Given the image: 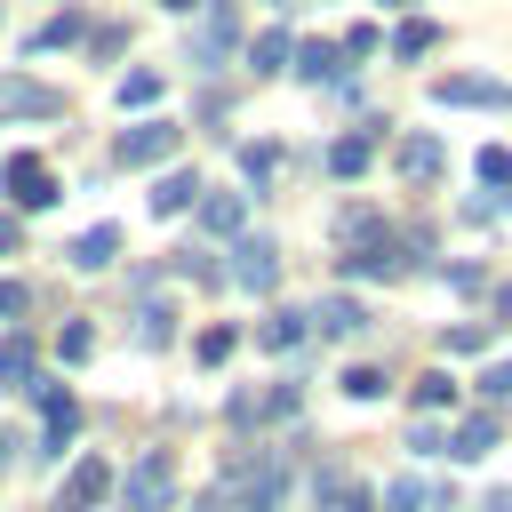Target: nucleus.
<instances>
[{
	"label": "nucleus",
	"instance_id": "1",
	"mask_svg": "<svg viewBox=\"0 0 512 512\" xmlns=\"http://www.w3.org/2000/svg\"><path fill=\"white\" fill-rule=\"evenodd\" d=\"M224 488H232V512H280L288 504V456H232Z\"/></svg>",
	"mask_w": 512,
	"mask_h": 512
},
{
	"label": "nucleus",
	"instance_id": "2",
	"mask_svg": "<svg viewBox=\"0 0 512 512\" xmlns=\"http://www.w3.org/2000/svg\"><path fill=\"white\" fill-rule=\"evenodd\" d=\"M112 488H120V512H168L176 504V456L168 448H144Z\"/></svg>",
	"mask_w": 512,
	"mask_h": 512
},
{
	"label": "nucleus",
	"instance_id": "3",
	"mask_svg": "<svg viewBox=\"0 0 512 512\" xmlns=\"http://www.w3.org/2000/svg\"><path fill=\"white\" fill-rule=\"evenodd\" d=\"M232 48H240V8H232V0H200V24H192V64H200V72H216Z\"/></svg>",
	"mask_w": 512,
	"mask_h": 512
},
{
	"label": "nucleus",
	"instance_id": "4",
	"mask_svg": "<svg viewBox=\"0 0 512 512\" xmlns=\"http://www.w3.org/2000/svg\"><path fill=\"white\" fill-rule=\"evenodd\" d=\"M176 144H184L176 120H136V128H120L112 160H120V168H160V160H176Z\"/></svg>",
	"mask_w": 512,
	"mask_h": 512
},
{
	"label": "nucleus",
	"instance_id": "5",
	"mask_svg": "<svg viewBox=\"0 0 512 512\" xmlns=\"http://www.w3.org/2000/svg\"><path fill=\"white\" fill-rule=\"evenodd\" d=\"M32 400H40V456H64L72 432H80V400L64 384H48V376H32Z\"/></svg>",
	"mask_w": 512,
	"mask_h": 512
},
{
	"label": "nucleus",
	"instance_id": "6",
	"mask_svg": "<svg viewBox=\"0 0 512 512\" xmlns=\"http://www.w3.org/2000/svg\"><path fill=\"white\" fill-rule=\"evenodd\" d=\"M336 272H344V280H400V272H408V248H400L392 232H384V240H360V248L336 256Z\"/></svg>",
	"mask_w": 512,
	"mask_h": 512
},
{
	"label": "nucleus",
	"instance_id": "7",
	"mask_svg": "<svg viewBox=\"0 0 512 512\" xmlns=\"http://www.w3.org/2000/svg\"><path fill=\"white\" fill-rule=\"evenodd\" d=\"M56 112H64L56 88H40L32 72H0V120H56Z\"/></svg>",
	"mask_w": 512,
	"mask_h": 512
},
{
	"label": "nucleus",
	"instance_id": "8",
	"mask_svg": "<svg viewBox=\"0 0 512 512\" xmlns=\"http://www.w3.org/2000/svg\"><path fill=\"white\" fill-rule=\"evenodd\" d=\"M0 184H8V200H16V208H48V200H56V176H48V160H40V152H8Z\"/></svg>",
	"mask_w": 512,
	"mask_h": 512
},
{
	"label": "nucleus",
	"instance_id": "9",
	"mask_svg": "<svg viewBox=\"0 0 512 512\" xmlns=\"http://www.w3.org/2000/svg\"><path fill=\"white\" fill-rule=\"evenodd\" d=\"M272 280H280V248H272V240H256V232H240V240H232V288L264 296Z\"/></svg>",
	"mask_w": 512,
	"mask_h": 512
},
{
	"label": "nucleus",
	"instance_id": "10",
	"mask_svg": "<svg viewBox=\"0 0 512 512\" xmlns=\"http://www.w3.org/2000/svg\"><path fill=\"white\" fill-rule=\"evenodd\" d=\"M112 496V464L104 456H80L72 472H64V488H56V512H96Z\"/></svg>",
	"mask_w": 512,
	"mask_h": 512
},
{
	"label": "nucleus",
	"instance_id": "11",
	"mask_svg": "<svg viewBox=\"0 0 512 512\" xmlns=\"http://www.w3.org/2000/svg\"><path fill=\"white\" fill-rule=\"evenodd\" d=\"M296 400H304L296 384H264V392H232L224 416H232L240 432H256V424H272V416H296Z\"/></svg>",
	"mask_w": 512,
	"mask_h": 512
},
{
	"label": "nucleus",
	"instance_id": "12",
	"mask_svg": "<svg viewBox=\"0 0 512 512\" xmlns=\"http://www.w3.org/2000/svg\"><path fill=\"white\" fill-rule=\"evenodd\" d=\"M432 96L440 104H480V112H504L512 104V88L504 80H480V72H448V80H432Z\"/></svg>",
	"mask_w": 512,
	"mask_h": 512
},
{
	"label": "nucleus",
	"instance_id": "13",
	"mask_svg": "<svg viewBox=\"0 0 512 512\" xmlns=\"http://www.w3.org/2000/svg\"><path fill=\"white\" fill-rule=\"evenodd\" d=\"M288 72L312 80V88H328V80H344V48H336V40H296V48H288Z\"/></svg>",
	"mask_w": 512,
	"mask_h": 512
},
{
	"label": "nucleus",
	"instance_id": "14",
	"mask_svg": "<svg viewBox=\"0 0 512 512\" xmlns=\"http://www.w3.org/2000/svg\"><path fill=\"white\" fill-rule=\"evenodd\" d=\"M368 328V304L360 296H320L312 304V336H360Z\"/></svg>",
	"mask_w": 512,
	"mask_h": 512
},
{
	"label": "nucleus",
	"instance_id": "15",
	"mask_svg": "<svg viewBox=\"0 0 512 512\" xmlns=\"http://www.w3.org/2000/svg\"><path fill=\"white\" fill-rule=\"evenodd\" d=\"M200 192H208V184H200L192 168H168V176L152 184V216H184V208H200Z\"/></svg>",
	"mask_w": 512,
	"mask_h": 512
},
{
	"label": "nucleus",
	"instance_id": "16",
	"mask_svg": "<svg viewBox=\"0 0 512 512\" xmlns=\"http://www.w3.org/2000/svg\"><path fill=\"white\" fill-rule=\"evenodd\" d=\"M32 376H40L32 336H0V392H32Z\"/></svg>",
	"mask_w": 512,
	"mask_h": 512
},
{
	"label": "nucleus",
	"instance_id": "17",
	"mask_svg": "<svg viewBox=\"0 0 512 512\" xmlns=\"http://www.w3.org/2000/svg\"><path fill=\"white\" fill-rule=\"evenodd\" d=\"M200 224H208L216 240H240V224H248V200H240V192H200Z\"/></svg>",
	"mask_w": 512,
	"mask_h": 512
},
{
	"label": "nucleus",
	"instance_id": "18",
	"mask_svg": "<svg viewBox=\"0 0 512 512\" xmlns=\"http://www.w3.org/2000/svg\"><path fill=\"white\" fill-rule=\"evenodd\" d=\"M64 256H72L80 272H104V264L120 256V224H88V232H80V240H72Z\"/></svg>",
	"mask_w": 512,
	"mask_h": 512
},
{
	"label": "nucleus",
	"instance_id": "19",
	"mask_svg": "<svg viewBox=\"0 0 512 512\" xmlns=\"http://www.w3.org/2000/svg\"><path fill=\"white\" fill-rule=\"evenodd\" d=\"M440 160H448V152H440V136H400V176H408V184H432V176H440Z\"/></svg>",
	"mask_w": 512,
	"mask_h": 512
},
{
	"label": "nucleus",
	"instance_id": "20",
	"mask_svg": "<svg viewBox=\"0 0 512 512\" xmlns=\"http://www.w3.org/2000/svg\"><path fill=\"white\" fill-rule=\"evenodd\" d=\"M488 448H496V416H464V424L448 432V456H456V464H480Z\"/></svg>",
	"mask_w": 512,
	"mask_h": 512
},
{
	"label": "nucleus",
	"instance_id": "21",
	"mask_svg": "<svg viewBox=\"0 0 512 512\" xmlns=\"http://www.w3.org/2000/svg\"><path fill=\"white\" fill-rule=\"evenodd\" d=\"M368 160H376V128H352V136L328 144V168H336V176H360Z\"/></svg>",
	"mask_w": 512,
	"mask_h": 512
},
{
	"label": "nucleus",
	"instance_id": "22",
	"mask_svg": "<svg viewBox=\"0 0 512 512\" xmlns=\"http://www.w3.org/2000/svg\"><path fill=\"white\" fill-rule=\"evenodd\" d=\"M304 336H312V312H272V320L256 328V344H264V352H296Z\"/></svg>",
	"mask_w": 512,
	"mask_h": 512
},
{
	"label": "nucleus",
	"instance_id": "23",
	"mask_svg": "<svg viewBox=\"0 0 512 512\" xmlns=\"http://www.w3.org/2000/svg\"><path fill=\"white\" fill-rule=\"evenodd\" d=\"M80 40V8H64V16H48L32 40H24V56H48V48H72Z\"/></svg>",
	"mask_w": 512,
	"mask_h": 512
},
{
	"label": "nucleus",
	"instance_id": "24",
	"mask_svg": "<svg viewBox=\"0 0 512 512\" xmlns=\"http://www.w3.org/2000/svg\"><path fill=\"white\" fill-rule=\"evenodd\" d=\"M288 48H296V40H288L280 24L256 32V40H248V72H288Z\"/></svg>",
	"mask_w": 512,
	"mask_h": 512
},
{
	"label": "nucleus",
	"instance_id": "25",
	"mask_svg": "<svg viewBox=\"0 0 512 512\" xmlns=\"http://www.w3.org/2000/svg\"><path fill=\"white\" fill-rule=\"evenodd\" d=\"M416 408H424V416L456 408V376H448V368H424V376H416Z\"/></svg>",
	"mask_w": 512,
	"mask_h": 512
},
{
	"label": "nucleus",
	"instance_id": "26",
	"mask_svg": "<svg viewBox=\"0 0 512 512\" xmlns=\"http://www.w3.org/2000/svg\"><path fill=\"white\" fill-rule=\"evenodd\" d=\"M432 40H440V32H432L424 16H408V24L392 32V56H400V64H416V56H432Z\"/></svg>",
	"mask_w": 512,
	"mask_h": 512
},
{
	"label": "nucleus",
	"instance_id": "27",
	"mask_svg": "<svg viewBox=\"0 0 512 512\" xmlns=\"http://www.w3.org/2000/svg\"><path fill=\"white\" fill-rule=\"evenodd\" d=\"M168 336H176V312H168V304H144V312H136V344H144V352H160Z\"/></svg>",
	"mask_w": 512,
	"mask_h": 512
},
{
	"label": "nucleus",
	"instance_id": "28",
	"mask_svg": "<svg viewBox=\"0 0 512 512\" xmlns=\"http://www.w3.org/2000/svg\"><path fill=\"white\" fill-rule=\"evenodd\" d=\"M88 352H96V328H88V320H64V328H56V360H64V368H80Z\"/></svg>",
	"mask_w": 512,
	"mask_h": 512
},
{
	"label": "nucleus",
	"instance_id": "29",
	"mask_svg": "<svg viewBox=\"0 0 512 512\" xmlns=\"http://www.w3.org/2000/svg\"><path fill=\"white\" fill-rule=\"evenodd\" d=\"M160 104V72H128L120 80V112H152Z\"/></svg>",
	"mask_w": 512,
	"mask_h": 512
},
{
	"label": "nucleus",
	"instance_id": "30",
	"mask_svg": "<svg viewBox=\"0 0 512 512\" xmlns=\"http://www.w3.org/2000/svg\"><path fill=\"white\" fill-rule=\"evenodd\" d=\"M336 240H344V248H360V240H384V216H376V208H344Z\"/></svg>",
	"mask_w": 512,
	"mask_h": 512
},
{
	"label": "nucleus",
	"instance_id": "31",
	"mask_svg": "<svg viewBox=\"0 0 512 512\" xmlns=\"http://www.w3.org/2000/svg\"><path fill=\"white\" fill-rule=\"evenodd\" d=\"M336 384H344V400H384V392H392V376H384V368H344Z\"/></svg>",
	"mask_w": 512,
	"mask_h": 512
},
{
	"label": "nucleus",
	"instance_id": "32",
	"mask_svg": "<svg viewBox=\"0 0 512 512\" xmlns=\"http://www.w3.org/2000/svg\"><path fill=\"white\" fill-rule=\"evenodd\" d=\"M232 344H240V328H200V344H192V352H200V368H224V360H232Z\"/></svg>",
	"mask_w": 512,
	"mask_h": 512
},
{
	"label": "nucleus",
	"instance_id": "33",
	"mask_svg": "<svg viewBox=\"0 0 512 512\" xmlns=\"http://www.w3.org/2000/svg\"><path fill=\"white\" fill-rule=\"evenodd\" d=\"M472 176L504 192V184H512V152H504V144H480V160H472Z\"/></svg>",
	"mask_w": 512,
	"mask_h": 512
},
{
	"label": "nucleus",
	"instance_id": "34",
	"mask_svg": "<svg viewBox=\"0 0 512 512\" xmlns=\"http://www.w3.org/2000/svg\"><path fill=\"white\" fill-rule=\"evenodd\" d=\"M272 168H280V144H240V176L248 184H264Z\"/></svg>",
	"mask_w": 512,
	"mask_h": 512
},
{
	"label": "nucleus",
	"instance_id": "35",
	"mask_svg": "<svg viewBox=\"0 0 512 512\" xmlns=\"http://www.w3.org/2000/svg\"><path fill=\"white\" fill-rule=\"evenodd\" d=\"M176 272H184V280H200V288H216V280H224V264H216L208 248H184V256H176Z\"/></svg>",
	"mask_w": 512,
	"mask_h": 512
},
{
	"label": "nucleus",
	"instance_id": "36",
	"mask_svg": "<svg viewBox=\"0 0 512 512\" xmlns=\"http://www.w3.org/2000/svg\"><path fill=\"white\" fill-rule=\"evenodd\" d=\"M376 512H424V480H392V488L376 496Z\"/></svg>",
	"mask_w": 512,
	"mask_h": 512
},
{
	"label": "nucleus",
	"instance_id": "37",
	"mask_svg": "<svg viewBox=\"0 0 512 512\" xmlns=\"http://www.w3.org/2000/svg\"><path fill=\"white\" fill-rule=\"evenodd\" d=\"M440 344H448V352H480V344H488V320H480V328H472V320H456Z\"/></svg>",
	"mask_w": 512,
	"mask_h": 512
},
{
	"label": "nucleus",
	"instance_id": "38",
	"mask_svg": "<svg viewBox=\"0 0 512 512\" xmlns=\"http://www.w3.org/2000/svg\"><path fill=\"white\" fill-rule=\"evenodd\" d=\"M336 48H344V56H376V48H384V40H376V24H352V32H344V40H336Z\"/></svg>",
	"mask_w": 512,
	"mask_h": 512
},
{
	"label": "nucleus",
	"instance_id": "39",
	"mask_svg": "<svg viewBox=\"0 0 512 512\" xmlns=\"http://www.w3.org/2000/svg\"><path fill=\"white\" fill-rule=\"evenodd\" d=\"M480 400H512V360H496V368L480 376Z\"/></svg>",
	"mask_w": 512,
	"mask_h": 512
},
{
	"label": "nucleus",
	"instance_id": "40",
	"mask_svg": "<svg viewBox=\"0 0 512 512\" xmlns=\"http://www.w3.org/2000/svg\"><path fill=\"white\" fill-rule=\"evenodd\" d=\"M408 448H416V456H448V440H440L432 424H408Z\"/></svg>",
	"mask_w": 512,
	"mask_h": 512
},
{
	"label": "nucleus",
	"instance_id": "41",
	"mask_svg": "<svg viewBox=\"0 0 512 512\" xmlns=\"http://www.w3.org/2000/svg\"><path fill=\"white\" fill-rule=\"evenodd\" d=\"M16 312H24V288H16V280H0V328H8Z\"/></svg>",
	"mask_w": 512,
	"mask_h": 512
},
{
	"label": "nucleus",
	"instance_id": "42",
	"mask_svg": "<svg viewBox=\"0 0 512 512\" xmlns=\"http://www.w3.org/2000/svg\"><path fill=\"white\" fill-rule=\"evenodd\" d=\"M192 512H232V488H224V480H216V488H208V496H200V504H192Z\"/></svg>",
	"mask_w": 512,
	"mask_h": 512
},
{
	"label": "nucleus",
	"instance_id": "43",
	"mask_svg": "<svg viewBox=\"0 0 512 512\" xmlns=\"http://www.w3.org/2000/svg\"><path fill=\"white\" fill-rule=\"evenodd\" d=\"M336 512H376V496H368V488H344V504H336Z\"/></svg>",
	"mask_w": 512,
	"mask_h": 512
},
{
	"label": "nucleus",
	"instance_id": "44",
	"mask_svg": "<svg viewBox=\"0 0 512 512\" xmlns=\"http://www.w3.org/2000/svg\"><path fill=\"white\" fill-rule=\"evenodd\" d=\"M8 464H16V432H0V480H8Z\"/></svg>",
	"mask_w": 512,
	"mask_h": 512
},
{
	"label": "nucleus",
	"instance_id": "45",
	"mask_svg": "<svg viewBox=\"0 0 512 512\" xmlns=\"http://www.w3.org/2000/svg\"><path fill=\"white\" fill-rule=\"evenodd\" d=\"M8 248H16V216H0V256H8Z\"/></svg>",
	"mask_w": 512,
	"mask_h": 512
},
{
	"label": "nucleus",
	"instance_id": "46",
	"mask_svg": "<svg viewBox=\"0 0 512 512\" xmlns=\"http://www.w3.org/2000/svg\"><path fill=\"white\" fill-rule=\"evenodd\" d=\"M160 8H168V16H192V8H200V0H160Z\"/></svg>",
	"mask_w": 512,
	"mask_h": 512
},
{
	"label": "nucleus",
	"instance_id": "47",
	"mask_svg": "<svg viewBox=\"0 0 512 512\" xmlns=\"http://www.w3.org/2000/svg\"><path fill=\"white\" fill-rule=\"evenodd\" d=\"M480 512H512V504H504V496H480Z\"/></svg>",
	"mask_w": 512,
	"mask_h": 512
},
{
	"label": "nucleus",
	"instance_id": "48",
	"mask_svg": "<svg viewBox=\"0 0 512 512\" xmlns=\"http://www.w3.org/2000/svg\"><path fill=\"white\" fill-rule=\"evenodd\" d=\"M384 8H416V0H384Z\"/></svg>",
	"mask_w": 512,
	"mask_h": 512
}]
</instances>
